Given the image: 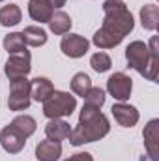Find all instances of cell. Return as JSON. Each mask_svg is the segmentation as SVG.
Returning <instances> with one entry per match:
<instances>
[{"instance_id":"obj_1","label":"cell","mask_w":159,"mask_h":161,"mask_svg":"<svg viewBox=\"0 0 159 161\" xmlns=\"http://www.w3.org/2000/svg\"><path fill=\"white\" fill-rule=\"evenodd\" d=\"M103 11H105L103 25L94 34L92 41L97 49H112L120 45L122 40L133 30L135 19L122 0H105Z\"/></svg>"},{"instance_id":"obj_2","label":"cell","mask_w":159,"mask_h":161,"mask_svg":"<svg viewBox=\"0 0 159 161\" xmlns=\"http://www.w3.org/2000/svg\"><path fill=\"white\" fill-rule=\"evenodd\" d=\"M109 131H111L109 118L103 113H99V109L84 105L82 111H80L79 124L69 131L68 139L73 146H80V144H86V142L101 141L105 135H109Z\"/></svg>"},{"instance_id":"obj_3","label":"cell","mask_w":159,"mask_h":161,"mask_svg":"<svg viewBox=\"0 0 159 161\" xmlns=\"http://www.w3.org/2000/svg\"><path fill=\"white\" fill-rule=\"evenodd\" d=\"M125 58L129 68L139 71L144 79L156 82L159 71V49L157 36H152L150 43L144 41H133L125 49Z\"/></svg>"},{"instance_id":"obj_4","label":"cell","mask_w":159,"mask_h":161,"mask_svg":"<svg viewBox=\"0 0 159 161\" xmlns=\"http://www.w3.org/2000/svg\"><path fill=\"white\" fill-rule=\"evenodd\" d=\"M75 109H77V99H75V96H71L69 92L54 90V92L43 101V114H45L49 120L71 116Z\"/></svg>"},{"instance_id":"obj_5","label":"cell","mask_w":159,"mask_h":161,"mask_svg":"<svg viewBox=\"0 0 159 161\" xmlns=\"http://www.w3.org/2000/svg\"><path fill=\"white\" fill-rule=\"evenodd\" d=\"M32 103L30 97V80L26 77L9 80V97H8V107L9 111H25Z\"/></svg>"},{"instance_id":"obj_6","label":"cell","mask_w":159,"mask_h":161,"mask_svg":"<svg viewBox=\"0 0 159 161\" xmlns=\"http://www.w3.org/2000/svg\"><path fill=\"white\" fill-rule=\"evenodd\" d=\"M30 69H32V66H30V53L28 51L9 54V58L6 60V66H4V73L9 80L26 77L30 73Z\"/></svg>"},{"instance_id":"obj_7","label":"cell","mask_w":159,"mask_h":161,"mask_svg":"<svg viewBox=\"0 0 159 161\" xmlns=\"http://www.w3.org/2000/svg\"><path fill=\"white\" fill-rule=\"evenodd\" d=\"M131 90H133V80L129 75L125 73H112L109 79H107V92L116 99V101H127L129 96H131Z\"/></svg>"},{"instance_id":"obj_8","label":"cell","mask_w":159,"mask_h":161,"mask_svg":"<svg viewBox=\"0 0 159 161\" xmlns=\"http://www.w3.org/2000/svg\"><path fill=\"white\" fill-rule=\"evenodd\" d=\"M88 47H90V41L86 38H82L80 34H68L64 36L60 41V49L66 56L69 58H80L88 53Z\"/></svg>"},{"instance_id":"obj_9","label":"cell","mask_w":159,"mask_h":161,"mask_svg":"<svg viewBox=\"0 0 159 161\" xmlns=\"http://www.w3.org/2000/svg\"><path fill=\"white\" fill-rule=\"evenodd\" d=\"M0 144L8 154H19L26 144V137L9 124L0 131Z\"/></svg>"},{"instance_id":"obj_10","label":"cell","mask_w":159,"mask_h":161,"mask_svg":"<svg viewBox=\"0 0 159 161\" xmlns=\"http://www.w3.org/2000/svg\"><path fill=\"white\" fill-rule=\"evenodd\" d=\"M142 137H144V148H146L150 159L159 161V120L157 118L148 122V125L142 131Z\"/></svg>"},{"instance_id":"obj_11","label":"cell","mask_w":159,"mask_h":161,"mask_svg":"<svg viewBox=\"0 0 159 161\" xmlns=\"http://www.w3.org/2000/svg\"><path fill=\"white\" fill-rule=\"evenodd\" d=\"M111 111H112L114 120L118 122L120 125H123V127H133V125L139 122V111H137L133 105H127V103H123V101L114 103Z\"/></svg>"},{"instance_id":"obj_12","label":"cell","mask_w":159,"mask_h":161,"mask_svg":"<svg viewBox=\"0 0 159 161\" xmlns=\"http://www.w3.org/2000/svg\"><path fill=\"white\" fill-rule=\"evenodd\" d=\"M54 13V8L49 0H30L28 2V15L38 23H49Z\"/></svg>"},{"instance_id":"obj_13","label":"cell","mask_w":159,"mask_h":161,"mask_svg":"<svg viewBox=\"0 0 159 161\" xmlns=\"http://www.w3.org/2000/svg\"><path fill=\"white\" fill-rule=\"evenodd\" d=\"M62 156V144L58 141H41L36 146V158L38 161H58Z\"/></svg>"},{"instance_id":"obj_14","label":"cell","mask_w":159,"mask_h":161,"mask_svg":"<svg viewBox=\"0 0 159 161\" xmlns=\"http://www.w3.org/2000/svg\"><path fill=\"white\" fill-rule=\"evenodd\" d=\"M52 92H54V86L47 77H36V79L30 80V97L34 101L43 103Z\"/></svg>"},{"instance_id":"obj_15","label":"cell","mask_w":159,"mask_h":161,"mask_svg":"<svg viewBox=\"0 0 159 161\" xmlns=\"http://www.w3.org/2000/svg\"><path fill=\"white\" fill-rule=\"evenodd\" d=\"M69 131H71V127H69V124L66 120H62V118H52V120L47 122V125H45V135H47V139H51V141H64V139H68L69 137Z\"/></svg>"},{"instance_id":"obj_16","label":"cell","mask_w":159,"mask_h":161,"mask_svg":"<svg viewBox=\"0 0 159 161\" xmlns=\"http://www.w3.org/2000/svg\"><path fill=\"white\" fill-rule=\"evenodd\" d=\"M71 25H73V21H71V17H69L66 11H54L52 17H51V21H49V28H51V32L56 34V36L68 34L69 28H71Z\"/></svg>"},{"instance_id":"obj_17","label":"cell","mask_w":159,"mask_h":161,"mask_svg":"<svg viewBox=\"0 0 159 161\" xmlns=\"http://www.w3.org/2000/svg\"><path fill=\"white\" fill-rule=\"evenodd\" d=\"M140 25L144 30H157L159 25V9L154 4H146L140 8Z\"/></svg>"},{"instance_id":"obj_18","label":"cell","mask_w":159,"mask_h":161,"mask_svg":"<svg viewBox=\"0 0 159 161\" xmlns=\"http://www.w3.org/2000/svg\"><path fill=\"white\" fill-rule=\"evenodd\" d=\"M21 17H23V13H21V8L17 4L4 6L0 9V25L2 26H8V28L9 26H15V25L21 23Z\"/></svg>"},{"instance_id":"obj_19","label":"cell","mask_w":159,"mask_h":161,"mask_svg":"<svg viewBox=\"0 0 159 161\" xmlns=\"http://www.w3.org/2000/svg\"><path fill=\"white\" fill-rule=\"evenodd\" d=\"M21 34L25 38V43L30 47H41L47 43V32L41 26H26Z\"/></svg>"},{"instance_id":"obj_20","label":"cell","mask_w":159,"mask_h":161,"mask_svg":"<svg viewBox=\"0 0 159 161\" xmlns=\"http://www.w3.org/2000/svg\"><path fill=\"white\" fill-rule=\"evenodd\" d=\"M11 125H13L19 133H23L26 139H28L30 135H34V133H36V127H38L36 120H34L32 116H28V114H19V116H15L13 122H11Z\"/></svg>"},{"instance_id":"obj_21","label":"cell","mask_w":159,"mask_h":161,"mask_svg":"<svg viewBox=\"0 0 159 161\" xmlns=\"http://www.w3.org/2000/svg\"><path fill=\"white\" fill-rule=\"evenodd\" d=\"M2 45H4V49L8 51V54H15V53L26 51V43H25V38H23L21 32H11V34H8V36L4 38V41H2Z\"/></svg>"},{"instance_id":"obj_22","label":"cell","mask_w":159,"mask_h":161,"mask_svg":"<svg viewBox=\"0 0 159 161\" xmlns=\"http://www.w3.org/2000/svg\"><path fill=\"white\" fill-rule=\"evenodd\" d=\"M90 88H92V79L86 73H75L73 75V79H71V90H73V94L84 97Z\"/></svg>"},{"instance_id":"obj_23","label":"cell","mask_w":159,"mask_h":161,"mask_svg":"<svg viewBox=\"0 0 159 161\" xmlns=\"http://www.w3.org/2000/svg\"><path fill=\"white\" fill-rule=\"evenodd\" d=\"M90 66H92V69H94V71H97V73H105V71H109V69H111L112 60H111V56H109L107 53L99 51V53L92 54V58H90Z\"/></svg>"},{"instance_id":"obj_24","label":"cell","mask_w":159,"mask_h":161,"mask_svg":"<svg viewBox=\"0 0 159 161\" xmlns=\"http://www.w3.org/2000/svg\"><path fill=\"white\" fill-rule=\"evenodd\" d=\"M105 92L101 88H90L88 94L84 96V105H90V107H96V109H101L105 105Z\"/></svg>"},{"instance_id":"obj_25","label":"cell","mask_w":159,"mask_h":161,"mask_svg":"<svg viewBox=\"0 0 159 161\" xmlns=\"http://www.w3.org/2000/svg\"><path fill=\"white\" fill-rule=\"evenodd\" d=\"M64 161H94V158L88 152H79V154H73L71 158H68V159H64Z\"/></svg>"},{"instance_id":"obj_26","label":"cell","mask_w":159,"mask_h":161,"mask_svg":"<svg viewBox=\"0 0 159 161\" xmlns=\"http://www.w3.org/2000/svg\"><path fill=\"white\" fill-rule=\"evenodd\" d=\"M49 2H51L52 8H62V6H66V0H49Z\"/></svg>"},{"instance_id":"obj_27","label":"cell","mask_w":159,"mask_h":161,"mask_svg":"<svg viewBox=\"0 0 159 161\" xmlns=\"http://www.w3.org/2000/svg\"><path fill=\"white\" fill-rule=\"evenodd\" d=\"M0 2H2V0H0Z\"/></svg>"}]
</instances>
